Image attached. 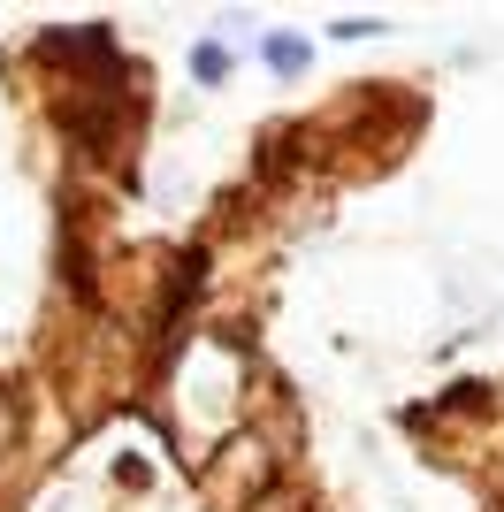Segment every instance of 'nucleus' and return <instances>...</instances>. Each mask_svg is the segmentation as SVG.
I'll return each instance as SVG.
<instances>
[{
	"label": "nucleus",
	"mask_w": 504,
	"mask_h": 512,
	"mask_svg": "<svg viewBox=\"0 0 504 512\" xmlns=\"http://www.w3.org/2000/svg\"><path fill=\"white\" fill-rule=\"evenodd\" d=\"M260 54H268L275 77H298V69H306V39H298V31H268V46H260Z\"/></svg>",
	"instance_id": "obj_1"
},
{
	"label": "nucleus",
	"mask_w": 504,
	"mask_h": 512,
	"mask_svg": "<svg viewBox=\"0 0 504 512\" xmlns=\"http://www.w3.org/2000/svg\"><path fill=\"white\" fill-rule=\"evenodd\" d=\"M191 69H199V85H222V77H230V54H222V46H199Z\"/></svg>",
	"instance_id": "obj_2"
}]
</instances>
